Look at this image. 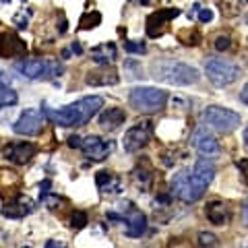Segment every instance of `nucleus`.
<instances>
[{
    "instance_id": "obj_34",
    "label": "nucleus",
    "mask_w": 248,
    "mask_h": 248,
    "mask_svg": "<svg viewBox=\"0 0 248 248\" xmlns=\"http://www.w3.org/2000/svg\"><path fill=\"white\" fill-rule=\"evenodd\" d=\"M244 145H246V149H248V126H246V130H244Z\"/></svg>"
},
{
    "instance_id": "obj_13",
    "label": "nucleus",
    "mask_w": 248,
    "mask_h": 248,
    "mask_svg": "<svg viewBox=\"0 0 248 248\" xmlns=\"http://www.w3.org/2000/svg\"><path fill=\"white\" fill-rule=\"evenodd\" d=\"M27 54V44L13 31H2L0 33V56L2 58H21Z\"/></svg>"
},
{
    "instance_id": "obj_32",
    "label": "nucleus",
    "mask_w": 248,
    "mask_h": 248,
    "mask_svg": "<svg viewBox=\"0 0 248 248\" xmlns=\"http://www.w3.org/2000/svg\"><path fill=\"white\" fill-rule=\"evenodd\" d=\"M242 217H244V223L248 226V199L244 201V209H242Z\"/></svg>"
},
{
    "instance_id": "obj_5",
    "label": "nucleus",
    "mask_w": 248,
    "mask_h": 248,
    "mask_svg": "<svg viewBox=\"0 0 248 248\" xmlns=\"http://www.w3.org/2000/svg\"><path fill=\"white\" fill-rule=\"evenodd\" d=\"M15 71L29 81H48L54 79V77H60L64 66L58 60L42 58V60H21L15 64Z\"/></svg>"
},
{
    "instance_id": "obj_21",
    "label": "nucleus",
    "mask_w": 248,
    "mask_h": 248,
    "mask_svg": "<svg viewBox=\"0 0 248 248\" xmlns=\"http://www.w3.org/2000/svg\"><path fill=\"white\" fill-rule=\"evenodd\" d=\"M97 186L102 188V192H118L120 180L112 172H99L97 174Z\"/></svg>"
},
{
    "instance_id": "obj_30",
    "label": "nucleus",
    "mask_w": 248,
    "mask_h": 248,
    "mask_svg": "<svg viewBox=\"0 0 248 248\" xmlns=\"http://www.w3.org/2000/svg\"><path fill=\"white\" fill-rule=\"evenodd\" d=\"M240 99H242V104H246V106H248V83L242 87V91H240Z\"/></svg>"
},
{
    "instance_id": "obj_20",
    "label": "nucleus",
    "mask_w": 248,
    "mask_h": 248,
    "mask_svg": "<svg viewBox=\"0 0 248 248\" xmlns=\"http://www.w3.org/2000/svg\"><path fill=\"white\" fill-rule=\"evenodd\" d=\"M124 221H126V234L130 238H139L147 230V217L137 209H130V215Z\"/></svg>"
},
{
    "instance_id": "obj_4",
    "label": "nucleus",
    "mask_w": 248,
    "mask_h": 248,
    "mask_svg": "<svg viewBox=\"0 0 248 248\" xmlns=\"http://www.w3.org/2000/svg\"><path fill=\"white\" fill-rule=\"evenodd\" d=\"M128 104L141 114H157L168 104V93L157 87H133L128 93Z\"/></svg>"
},
{
    "instance_id": "obj_16",
    "label": "nucleus",
    "mask_w": 248,
    "mask_h": 248,
    "mask_svg": "<svg viewBox=\"0 0 248 248\" xmlns=\"http://www.w3.org/2000/svg\"><path fill=\"white\" fill-rule=\"evenodd\" d=\"M124 120H126V112L122 110V108H106V110L99 114V126L108 133H114V130H118Z\"/></svg>"
},
{
    "instance_id": "obj_10",
    "label": "nucleus",
    "mask_w": 248,
    "mask_h": 248,
    "mask_svg": "<svg viewBox=\"0 0 248 248\" xmlns=\"http://www.w3.org/2000/svg\"><path fill=\"white\" fill-rule=\"evenodd\" d=\"M190 143H192V147L203 155V157H217V155L221 153V147H219V141L209 133V130L205 128V126H199L195 133H192V137H190Z\"/></svg>"
},
{
    "instance_id": "obj_25",
    "label": "nucleus",
    "mask_w": 248,
    "mask_h": 248,
    "mask_svg": "<svg viewBox=\"0 0 248 248\" xmlns=\"http://www.w3.org/2000/svg\"><path fill=\"white\" fill-rule=\"evenodd\" d=\"M124 50L128 54H145L147 46H145V42H126L124 44Z\"/></svg>"
},
{
    "instance_id": "obj_9",
    "label": "nucleus",
    "mask_w": 248,
    "mask_h": 248,
    "mask_svg": "<svg viewBox=\"0 0 248 248\" xmlns=\"http://www.w3.org/2000/svg\"><path fill=\"white\" fill-rule=\"evenodd\" d=\"M44 122H46V114L44 110H37V108H29V110L23 112L17 122L13 124V130L17 135L23 137H35L44 130Z\"/></svg>"
},
{
    "instance_id": "obj_19",
    "label": "nucleus",
    "mask_w": 248,
    "mask_h": 248,
    "mask_svg": "<svg viewBox=\"0 0 248 248\" xmlns=\"http://www.w3.org/2000/svg\"><path fill=\"white\" fill-rule=\"evenodd\" d=\"M91 58L102 66H112V62H116V58H118V52H116V46L112 42H106L91 48Z\"/></svg>"
},
{
    "instance_id": "obj_2",
    "label": "nucleus",
    "mask_w": 248,
    "mask_h": 248,
    "mask_svg": "<svg viewBox=\"0 0 248 248\" xmlns=\"http://www.w3.org/2000/svg\"><path fill=\"white\" fill-rule=\"evenodd\" d=\"M99 108H104V97L89 95V97H81L75 104L60 108V110H44V114L56 126L71 128V126H83V124H87L99 112Z\"/></svg>"
},
{
    "instance_id": "obj_7",
    "label": "nucleus",
    "mask_w": 248,
    "mask_h": 248,
    "mask_svg": "<svg viewBox=\"0 0 248 248\" xmlns=\"http://www.w3.org/2000/svg\"><path fill=\"white\" fill-rule=\"evenodd\" d=\"M203 120L207 122V126H211L217 133L228 135L232 130H236L240 126V114L234 110H228V108L221 106H207L203 112Z\"/></svg>"
},
{
    "instance_id": "obj_31",
    "label": "nucleus",
    "mask_w": 248,
    "mask_h": 248,
    "mask_svg": "<svg viewBox=\"0 0 248 248\" xmlns=\"http://www.w3.org/2000/svg\"><path fill=\"white\" fill-rule=\"evenodd\" d=\"M68 145L79 149V147H81V139H79V137H71V139H68Z\"/></svg>"
},
{
    "instance_id": "obj_28",
    "label": "nucleus",
    "mask_w": 248,
    "mask_h": 248,
    "mask_svg": "<svg viewBox=\"0 0 248 248\" xmlns=\"http://www.w3.org/2000/svg\"><path fill=\"white\" fill-rule=\"evenodd\" d=\"M230 46H232V42H230V37H228V35H219V37L215 40V48L219 50V52L230 50Z\"/></svg>"
},
{
    "instance_id": "obj_26",
    "label": "nucleus",
    "mask_w": 248,
    "mask_h": 248,
    "mask_svg": "<svg viewBox=\"0 0 248 248\" xmlns=\"http://www.w3.org/2000/svg\"><path fill=\"white\" fill-rule=\"evenodd\" d=\"M85 223H87V215H85L83 211H75V213L71 215V226H73L75 230L85 228Z\"/></svg>"
},
{
    "instance_id": "obj_17",
    "label": "nucleus",
    "mask_w": 248,
    "mask_h": 248,
    "mask_svg": "<svg viewBox=\"0 0 248 248\" xmlns=\"http://www.w3.org/2000/svg\"><path fill=\"white\" fill-rule=\"evenodd\" d=\"M205 215L213 226H226V223H230V219H232L230 207L226 203H221V201H211L205 209Z\"/></svg>"
},
{
    "instance_id": "obj_22",
    "label": "nucleus",
    "mask_w": 248,
    "mask_h": 248,
    "mask_svg": "<svg viewBox=\"0 0 248 248\" xmlns=\"http://www.w3.org/2000/svg\"><path fill=\"white\" fill-rule=\"evenodd\" d=\"M102 23V13L97 11H91V13H85L81 21H79V29H93Z\"/></svg>"
},
{
    "instance_id": "obj_1",
    "label": "nucleus",
    "mask_w": 248,
    "mask_h": 248,
    "mask_svg": "<svg viewBox=\"0 0 248 248\" xmlns=\"http://www.w3.org/2000/svg\"><path fill=\"white\" fill-rule=\"evenodd\" d=\"M215 178V166L211 159L201 157L192 170H182L172 180V192L182 203H197L205 195L207 186Z\"/></svg>"
},
{
    "instance_id": "obj_11",
    "label": "nucleus",
    "mask_w": 248,
    "mask_h": 248,
    "mask_svg": "<svg viewBox=\"0 0 248 248\" xmlns=\"http://www.w3.org/2000/svg\"><path fill=\"white\" fill-rule=\"evenodd\" d=\"M37 153V147L29 141H15V143H9L2 149V157L6 161H11V164H17V166H23L31 161L35 157Z\"/></svg>"
},
{
    "instance_id": "obj_24",
    "label": "nucleus",
    "mask_w": 248,
    "mask_h": 248,
    "mask_svg": "<svg viewBox=\"0 0 248 248\" xmlns=\"http://www.w3.org/2000/svg\"><path fill=\"white\" fill-rule=\"evenodd\" d=\"M199 244H201V248H217L219 246V240H217V236H213L211 232H201Z\"/></svg>"
},
{
    "instance_id": "obj_12",
    "label": "nucleus",
    "mask_w": 248,
    "mask_h": 248,
    "mask_svg": "<svg viewBox=\"0 0 248 248\" xmlns=\"http://www.w3.org/2000/svg\"><path fill=\"white\" fill-rule=\"evenodd\" d=\"M79 149H81L85 155H87L89 159L102 161V159H106L108 155L112 153L114 143H112V141H104V139H99V137L89 135V137L81 139V147H79Z\"/></svg>"
},
{
    "instance_id": "obj_35",
    "label": "nucleus",
    "mask_w": 248,
    "mask_h": 248,
    "mask_svg": "<svg viewBox=\"0 0 248 248\" xmlns=\"http://www.w3.org/2000/svg\"><path fill=\"white\" fill-rule=\"evenodd\" d=\"M0 89H2V73H0Z\"/></svg>"
},
{
    "instance_id": "obj_23",
    "label": "nucleus",
    "mask_w": 248,
    "mask_h": 248,
    "mask_svg": "<svg viewBox=\"0 0 248 248\" xmlns=\"http://www.w3.org/2000/svg\"><path fill=\"white\" fill-rule=\"evenodd\" d=\"M17 102H19V95L15 89H11V87L0 89V110H2V108H9V106H15Z\"/></svg>"
},
{
    "instance_id": "obj_15",
    "label": "nucleus",
    "mask_w": 248,
    "mask_h": 248,
    "mask_svg": "<svg viewBox=\"0 0 248 248\" xmlns=\"http://www.w3.org/2000/svg\"><path fill=\"white\" fill-rule=\"evenodd\" d=\"M120 77L112 66H99L95 71H89L85 77V83L91 85V87H108V85H116Z\"/></svg>"
},
{
    "instance_id": "obj_6",
    "label": "nucleus",
    "mask_w": 248,
    "mask_h": 248,
    "mask_svg": "<svg viewBox=\"0 0 248 248\" xmlns=\"http://www.w3.org/2000/svg\"><path fill=\"white\" fill-rule=\"evenodd\" d=\"M205 73H207V79L215 87H228V85L236 83L240 79V66L223 58H209L205 62Z\"/></svg>"
},
{
    "instance_id": "obj_14",
    "label": "nucleus",
    "mask_w": 248,
    "mask_h": 248,
    "mask_svg": "<svg viewBox=\"0 0 248 248\" xmlns=\"http://www.w3.org/2000/svg\"><path fill=\"white\" fill-rule=\"evenodd\" d=\"M178 15H180L178 9H159V11L151 13L149 17H147V35L149 37L161 35L166 29V23L172 21L174 17H178Z\"/></svg>"
},
{
    "instance_id": "obj_33",
    "label": "nucleus",
    "mask_w": 248,
    "mask_h": 248,
    "mask_svg": "<svg viewBox=\"0 0 248 248\" xmlns=\"http://www.w3.org/2000/svg\"><path fill=\"white\" fill-rule=\"evenodd\" d=\"M48 248H64V244H58V242H48Z\"/></svg>"
},
{
    "instance_id": "obj_29",
    "label": "nucleus",
    "mask_w": 248,
    "mask_h": 248,
    "mask_svg": "<svg viewBox=\"0 0 248 248\" xmlns=\"http://www.w3.org/2000/svg\"><path fill=\"white\" fill-rule=\"evenodd\" d=\"M197 11H199V21L201 23H207V21L213 19V13L209 9H201V6H197Z\"/></svg>"
},
{
    "instance_id": "obj_37",
    "label": "nucleus",
    "mask_w": 248,
    "mask_h": 248,
    "mask_svg": "<svg viewBox=\"0 0 248 248\" xmlns=\"http://www.w3.org/2000/svg\"><path fill=\"white\" fill-rule=\"evenodd\" d=\"M246 23H248V15H246Z\"/></svg>"
},
{
    "instance_id": "obj_18",
    "label": "nucleus",
    "mask_w": 248,
    "mask_h": 248,
    "mask_svg": "<svg viewBox=\"0 0 248 248\" xmlns=\"http://www.w3.org/2000/svg\"><path fill=\"white\" fill-rule=\"evenodd\" d=\"M31 211H33V203H31L27 197H21V195L11 199L9 203L2 207V215H6V217H25Z\"/></svg>"
},
{
    "instance_id": "obj_27",
    "label": "nucleus",
    "mask_w": 248,
    "mask_h": 248,
    "mask_svg": "<svg viewBox=\"0 0 248 248\" xmlns=\"http://www.w3.org/2000/svg\"><path fill=\"white\" fill-rule=\"evenodd\" d=\"M236 168L240 170V176H242L244 184H248V157L246 159H238L236 161Z\"/></svg>"
},
{
    "instance_id": "obj_36",
    "label": "nucleus",
    "mask_w": 248,
    "mask_h": 248,
    "mask_svg": "<svg viewBox=\"0 0 248 248\" xmlns=\"http://www.w3.org/2000/svg\"><path fill=\"white\" fill-rule=\"evenodd\" d=\"M21 248H29V246H21Z\"/></svg>"
},
{
    "instance_id": "obj_8",
    "label": "nucleus",
    "mask_w": 248,
    "mask_h": 248,
    "mask_svg": "<svg viewBox=\"0 0 248 248\" xmlns=\"http://www.w3.org/2000/svg\"><path fill=\"white\" fill-rule=\"evenodd\" d=\"M151 137H153V122L151 120H143V122L133 124V126L124 133L122 145H124V149H126L128 153H137L151 141Z\"/></svg>"
},
{
    "instance_id": "obj_3",
    "label": "nucleus",
    "mask_w": 248,
    "mask_h": 248,
    "mask_svg": "<svg viewBox=\"0 0 248 248\" xmlns=\"http://www.w3.org/2000/svg\"><path fill=\"white\" fill-rule=\"evenodd\" d=\"M151 77L155 81L168 83V85H178V87H186V85H195L201 75L195 66L186 64V62L174 60V58H157L151 62L149 66Z\"/></svg>"
}]
</instances>
